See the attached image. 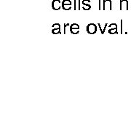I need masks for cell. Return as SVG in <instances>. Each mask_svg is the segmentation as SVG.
Returning a JSON list of instances; mask_svg holds the SVG:
<instances>
[{"mask_svg": "<svg viewBox=\"0 0 131 131\" xmlns=\"http://www.w3.org/2000/svg\"><path fill=\"white\" fill-rule=\"evenodd\" d=\"M119 9L120 10H128V0H120Z\"/></svg>", "mask_w": 131, "mask_h": 131, "instance_id": "3957f363", "label": "cell"}, {"mask_svg": "<svg viewBox=\"0 0 131 131\" xmlns=\"http://www.w3.org/2000/svg\"><path fill=\"white\" fill-rule=\"evenodd\" d=\"M53 29H56L60 30V25L59 24H54L53 25Z\"/></svg>", "mask_w": 131, "mask_h": 131, "instance_id": "8fae6325", "label": "cell"}, {"mask_svg": "<svg viewBox=\"0 0 131 131\" xmlns=\"http://www.w3.org/2000/svg\"><path fill=\"white\" fill-rule=\"evenodd\" d=\"M90 0H82V5H84V4H88V3H90Z\"/></svg>", "mask_w": 131, "mask_h": 131, "instance_id": "5bb4252c", "label": "cell"}, {"mask_svg": "<svg viewBox=\"0 0 131 131\" xmlns=\"http://www.w3.org/2000/svg\"><path fill=\"white\" fill-rule=\"evenodd\" d=\"M108 33H109L110 34H117V29H109V30H108Z\"/></svg>", "mask_w": 131, "mask_h": 131, "instance_id": "8992f818", "label": "cell"}, {"mask_svg": "<svg viewBox=\"0 0 131 131\" xmlns=\"http://www.w3.org/2000/svg\"><path fill=\"white\" fill-rule=\"evenodd\" d=\"M74 10H76V0H74Z\"/></svg>", "mask_w": 131, "mask_h": 131, "instance_id": "e0dca14e", "label": "cell"}, {"mask_svg": "<svg viewBox=\"0 0 131 131\" xmlns=\"http://www.w3.org/2000/svg\"><path fill=\"white\" fill-rule=\"evenodd\" d=\"M90 8H91V6L88 4H84L82 7V9L84 10H90Z\"/></svg>", "mask_w": 131, "mask_h": 131, "instance_id": "52a82bcc", "label": "cell"}, {"mask_svg": "<svg viewBox=\"0 0 131 131\" xmlns=\"http://www.w3.org/2000/svg\"><path fill=\"white\" fill-rule=\"evenodd\" d=\"M87 31L90 34H94L97 31V26L94 24H90L87 26Z\"/></svg>", "mask_w": 131, "mask_h": 131, "instance_id": "6da1fadb", "label": "cell"}, {"mask_svg": "<svg viewBox=\"0 0 131 131\" xmlns=\"http://www.w3.org/2000/svg\"><path fill=\"white\" fill-rule=\"evenodd\" d=\"M79 7H78V10H81V2H80V0H79Z\"/></svg>", "mask_w": 131, "mask_h": 131, "instance_id": "2e32d148", "label": "cell"}, {"mask_svg": "<svg viewBox=\"0 0 131 131\" xmlns=\"http://www.w3.org/2000/svg\"><path fill=\"white\" fill-rule=\"evenodd\" d=\"M62 8L64 10H69L72 8V5H64V4H62Z\"/></svg>", "mask_w": 131, "mask_h": 131, "instance_id": "5b68a950", "label": "cell"}, {"mask_svg": "<svg viewBox=\"0 0 131 131\" xmlns=\"http://www.w3.org/2000/svg\"><path fill=\"white\" fill-rule=\"evenodd\" d=\"M70 26V24H64V34H66V26Z\"/></svg>", "mask_w": 131, "mask_h": 131, "instance_id": "9a60e30c", "label": "cell"}, {"mask_svg": "<svg viewBox=\"0 0 131 131\" xmlns=\"http://www.w3.org/2000/svg\"><path fill=\"white\" fill-rule=\"evenodd\" d=\"M70 29H79V26L78 24H72L70 26Z\"/></svg>", "mask_w": 131, "mask_h": 131, "instance_id": "ba28073f", "label": "cell"}, {"mask_svg": "<svg viewBox=\"0 0 131 131\" xmlns=\"http://www.w3.org/2000/svg\"><path fill=\"white\" fill-rule=\"evenodd\" d=\"M52 7L54 10H59L62 7V3L60 0H53L52 2Z\"/></svg>", "mask_w": 131, "mask_h": 131, "instance_id": "7a4b0ae2", "label": "cell"}, {"mask_svg": "<svg viewBox=\"0 0 131 131\" xmlns=\"http://www.w3.org/2000/svg\"><path fill=\"white\" fill-rule=\"evenodd\" d=\"M108 9V10H112V1L111 0H103V10Z\"/></svg>", "mask_w": 131, "mask_h": 131, "instance_id": "277c9868", "label": "cell"}, {"mask_svg": "<svg viewBox=\"0 0 131 131\" xmlns=\"http://www.w3.org/2000/svg\"><path fill=\"white\" fill-rule=\"evenodd\" d=\"M52 33L53 34H61V32H60V30L59 29H53L52 30Z\"/></svg>", "mask_w": 131, "mask_h": 131, "instance_id": "9c48e42d", "label": "cell"}, {"mask_svg": "<svg viewBox=\"0 0 131 131\" xmlns=\"http://www.w3.org/2000/svg\"><path fill=\"white\" fill-rule=\"evenodd\" d=\"M70 32L72 34H79V29H70Z\"/></svg>", "mask_w": 131, "mask_h": 131, "instance_id": "30bf717a", "label": "cell"}, {"mask_svg": "<svg viewBox=\"0 0 131 131\" xmlns=\"http://www.w3.org/2000/svg\"><path fill=\"white\" fill-rule=\"evenodd\" d=\"M110 29H117V25L116 24H111L108 26Z\"/></svg>", "mask_w": 131, "mask_h": 131, "instance_id": "4fadbf2b", "label": "cell"}, {"mask_svg": "<svg viewBox=\"0 0 131 131\" xmlns=\"http://www.w3.org/2000/svg\"><path fill=\"white\" fill-rule=\"evenodd\" d=\"M62 4H64V5H72V2L70 0H63L62 2Z\"/></svg>", "mask_w": 131, "mask_h": 131, "instance_id": "7c38bea8", "label": "cell"}]
</instances>
